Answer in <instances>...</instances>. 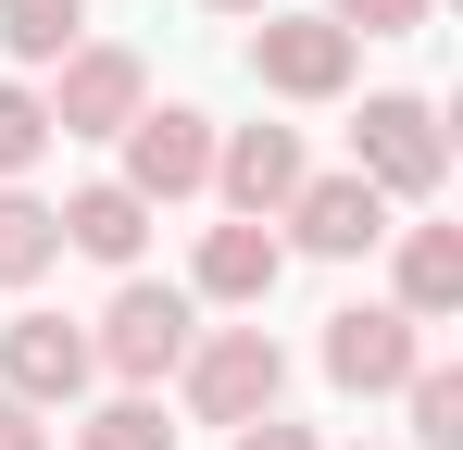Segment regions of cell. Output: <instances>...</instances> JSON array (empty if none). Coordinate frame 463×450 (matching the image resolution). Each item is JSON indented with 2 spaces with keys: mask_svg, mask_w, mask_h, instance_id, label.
Segmentation results:
<instances>
[{
  "mask_svg": "<svg viewBox=\"0 0 463 450\" xmlns=\"http://www.w3.org/2000/svg\"><path fill=\"white\" fill-rule=\"evenodd\" d=\"M351 175H364L376 201H439V175H451L439 100H413V88H376V100H364V126H351Z\"/></svg>",
  "mask_w": 463,
  "mask_h": 450,
  "instance_id": "cell-1",
  "label": "cell"
},
{
  "mask_svg": "<svg viewBox=\"0 0 463 450\" xmlns=\"http://www.w3.org/2000/svg\"><path fill=\"white\" fill-rule=\"evenodd\" d=\"M351 63H364V38H338L326 13H263V25H250V75H263L276 100H338Z\"/></svg>",
  "mask_w": 463,
  "mask_h": 450,
  "instance_id": "cell-6",
  "label": "cell"
},
{
  "mask_svg": "<svg viewBox=\"0 0 463 450\" xmlns=\"http://www.w3.org/2000/svg\"><path fill=\"white\" fill-rule=\"evenodd\" d=\"M426 13H439V0H326L338 38H426Z\"/></svg>",
  "mask_w": 463,
  "mask_h": 450,
  "instance_id": "cell-19",
  "label": "cell"
},
{
  "mask_svg": "<svg viewBox=\"0 0 463 450\" xmlns=\"http://www.w3.org/2000/svg\"><path fill=\"white\" fill-rule=\"evenodd\" d=\"M88 38V0H0V51L13 63H63Z\"/></svg>",
  "mask_w": 463,
  "mask_h": 450,
  "instance_id": "cell-15",
  "label": "cell"
},
{
  "mask_svg": "<svg viewBox=\"0 0 463 450\" xmlns=\"http://www.w3.org/2000/svg\"><path fill=\"white\" fill-rule=\"evenodd\" d=\"M401 400H413V450H463V375L451 363H413Z\"/></svg>",
  "mask_w": 463,
  "mask_h": 450,
  "instance_id": "cell-16",
  "label": "cell"
},
{
  "mask_svg": "<svg viewBox=\"0 0 463 450\" xmlns=\"http://www.w3.org/2000/svg\"><path fill=\"white\" fill-rule=\"evenodd\" d=\"M276 225H288V250H313V263H364V250L388 238V201L364 188V175H301Z\"/></svg>",
  "mask_w": 463,
  "mask_h": 450,
  "instance_id": "cell-9",
  "label": "cell"
},
{
  "mask_svg": "<svg viewBox=\"0 0 463 450\" xmlns=\"http://www.w3.org/2000/svg\"><path fill=\"white\" fill-rule=\"evenodd\" d=\"M238 450H326V438H313V426H288V413H250V426H238Z\"/></svg>",
  "mask_w": 463,
  "mask_h": 450,
  "instance_id": "cell-20",
  "label": "cell"
},
{
  "mask_svg": "<svg viewBox=\"0 0 463 450\" xmlns=\"http://www.w3.org/2000/svg\"><path fill=\"white\" fill-rule=\"evenodd\" d=\"M388 238H401V313L451 325L463 313V225H388Z\"/></svg>",
  "mask_w": 463,
  "mask_h": 450,
  "instance_id": "cell-13",
  "label": "cell"
},
{
  "mask_svg": "<svg viewBox=\"0 0 463 450\" xmlns=\"http://www.w3.org/2000/svg\"><path fill=\"white\" fill-rule=\"evenodd\" d=\"M301 175H313V163H301V126H238V138H213V188H226V213H250V225L288 213Z\"/></svg>",
  "mask_w": 463,
  "mask_h": 450,
  "instance_id": "cell-10",
  "label": "cell"
},
{
  "mask_svg": "<svg viewBox=\"0 0 463 450\" xmlns=\"http://www.w3.org/2000/svg\"><path fill=\"white\" fill-rule=\"evenodd\" d=\"M38 163H51V100L38 88H0V188L38 175Z\"/></svg>",
  "mask_w": 463,
  "mask_h": 450,
  "instance_id": "cell-17",
  "label": "cell"
},
{
  "mask_svg": "<svg viewBox=\"0 0 463 450\" xmlns=\"http://www.w3.org/2000/svg\"><path fill=\"white\" fill-rule=\"evenodd\" d=\"M213 13H276V0H213Z\"/></svg>",
  "mask_w": 463,
  "mask_h": 450,
  "instance_id": "cell-22",
  "label": "cell"
},
{
  "mask_svg": "<svg viewBox=\"0 0 463 450\" xmlns=\"http://www.w3.org/2000/svg\"><path fill=\"white\" fill-rule=\"evenodd\" d=\"M113 188H138V201H201L213 188V113H188V100H163V113H138L126 126V175Z\"/></svg>",
  "mask_w": 463,
  "mask_h": 450,
  "instance_id": "cell-7",
  "label": "cell"
},
{
  "mask_svg": "<svg viewBox=\"0 0 463 450\" xmlns=\"http://www.w3.org/2000/svg\"><path fill=\"white\" fill-rule=\"evenodd\" d=\"M188 288H151V276H126L113 288V313H100V338H88V363L100 375H126V388H163V375L188 363Z\"/></svg>",
  "mask_w": 463,
  "mask_h": 450,
  "instance_id": "cell-2",
  "label": "cell"
},
{
  "mask_svg": "<svg viewBox=\"0 0 463 450\" xmlns=\"http://www.w3.org/2000/svg\"><path fill=\"white\" fill-rule=\"evenodd\" d=\"M138 113H151V63L113 51V38H76L63 88H51V138H126Z\"/></svg>",
  "mask_w": 463,
  "mask_h": 450,
  "instance_id": "cell-4",
  "label": "cell"
},
{
  "mask_svg": "<svg viewBox=\"0 0 463 450\" xmlns=\"http://www.w3.org/2000/svg\"><path fill=\"white\" fill-rule=\"evenodd\" d=\"M188 413L201 426H250V413H276V388H288V351L263 338V325H226V338H188Z\"/></svg>",
  "mask_w": 463,
  "mask_h": 450,
  "instance_id": "cell-3",
  "label": "cell"
},
{
  "mask_svg": "<svg viewBox=\"0 0 463 450\" xmlns=\"http://www.w3.org/2000/svg\"><path fill=\"white\" fill-rule=\"evenodd\" d=\"M76 450H175V426H163L151 388H126L113 413H88V438H76Z\"/></svg>",
  "mask_w": 463,
  "mask_h": 450,
  "instance_id": "cell-18",
  "label": "cell"
},
{
  "mask_svg": "<svg viewBox=\"0 0 463 450\" xmlns=\"http://www.w3.org/2000/svg\"><path fill=\"white\" fill-rule=\"evenodd\" d=\"M51 225H63V250H88V263H113V276H138V250H151V201L138 188H76V201H51Z\"/></svg>",
  "mask_w": 463,
  "mask_h": 450,
  "instance_id": "cell-12",
  "label": "cell"
},
{
  "mask_svg": "<svg viewBox=\"0 0 463 450\" xmlns=\"http://www.w3.org/2000/svg\"><path fill=\"white\" fill-rule=\"evenodd\" d=\"M0 450H51V426H38V413H25L13 388H0Z\"/></svg>",
  "mask_w": 463,
  "mask_h": 450,
  "instance_id": "cell-21",
  "label": "cell"
},
{
  "mask_svg": "<svg viewBox=\"0 0 463 450\" xmlns=\"http://www.w3.org/2000/svg\"><path fill=\"white\" fill-rule=\"evenodd\" d=\"M276 276H288V238L276 225H213L201 238V263H188V300H226V313H250V300H276Z\"/></svg>",
  "mask_w": 463,
  "mask_h": 450,
  "instance_id": "cell-11",
  "label": "cell"
},
{
  "mask_svg": "<svg viewBox=\"0 0 463 450\" xmlns=\"http://www.w3.org/2000/svg\"><path fill=\"white\" fill-rule=\"evenodd\" d=\"M51 263H63V225H51V201L13 175V188H0V288H38Z\"/></svg>",
  "mask_w": 463,
  "mask_h": 450,
  "instance_id": "cell-14",
  "label": "cell"
},
{
  "mask_svg": "<svg viewBox=\"0 0 463 450\" xmlns=\"http://www.w3.org/2000/svg\"><path fill=\"white\" fill-rule=\"evenodd\" d=\"M88 375H100L88 363V325H63V313H13V325H0V388H13L25 413H63Z\"/></svg>",
  "mask_w": 463,
  "mask_h": 450,
  "instance_id": "cell-8",
  "label": "cell"
},
{
  "mask_svg": "<svg viewBox=\"0 0 463 450\" xmlns=\"http://www.w3.org/2000/svg\"><path fill=\"white\" fill-rule=\"evenodd\" d=\"M413 363H426V325H413L401 300H351V313H326V388H351V400H388Z\"/></svg>",
  "mask_w": 463,
  "mask_h": 450,
  "instance_id": "cell-5",
  "label": "cell"
}]
</instances>
